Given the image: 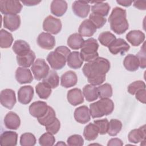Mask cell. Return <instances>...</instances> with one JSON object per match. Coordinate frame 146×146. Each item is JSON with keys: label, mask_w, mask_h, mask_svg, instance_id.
<instances>
[{"label": "cell", "mask_w": 146, "mask_h": 146, "mask_svg": "<svg viewBox=\"0 0 146 146\" xmlns=\"http://www.w3.org/2000/svg\"><path fill=\"white\" fill-rule=\"evenodd\" d=\"M55 141V138L53 134L48 132L43 133L39 139V144L42 146H52Z\"/></svg>", "instance_id": "cell-42"}, {"label": "cell", "mask_w": 146, "mask_h": 146, "mask_svg": "<svg viewBox=\"0 0 146 146\" xmlns=\"http://www.w3.org/2000/svg\"><path fill=\"white\" fill-rule=\"evenodd\" d=\"M98 129L94 123H89L84 128L83 136L88 141L95 140L98 136Z\"/></svg>", "instance_id": "cell-33"}, {"label": "cell", "mask_w": 146, "mask_h": 146, "mask_svg": "<svg viewBox=\"0 0 146 146\" xmlns=\"http://www.w3.org/2000/svg\"><path fill=\"white\" fill-rule=\"evenodd\" d=\"M142 89H145V83L141 80H137L132 82L128 86L127 91L128 93L133 95L137 91Z\"/></svg>", "instance_id": "cell-45"}, {"label": "cell", "mask_w": 146, "mask_h": 146, "mask_svg": "<svg viewBox=\"0 0 146 146\" xmlns=\"http://www.w3.org/2000/svg\"><path fill=\"white\" fill-rule=\"evenodd\" d=\"M99 44L96 39L90 38L85 40L81 47L80 56L83 61L90 62L99 57L98 50Z\"/></svg>", "instance_id": "cell-5"}, {"label": "cell", "mask_w": 146, "mask_h": 146, "mask_svg": "<svg viewBox=\"0 0 146 146\" xmlns=\"http://www.w3.org/2000/svg\"><path fill=\"white\" fill-rule=\"evenodd\" d=\"M17 62L19 66L28 68L34 63L35 59V54L34 51L30 50L21 55H17Z\"/></svg>", "instance_id": "cell-18"}, {"label": "cell", "mask_w": 146, "mask_h": 146, "mask_svg": "<svg viewBox=\"0 0 146 146\" xmlns=\"http://www.w3.org/2000/svg\"><path fill=\"white\" fill-rule=\"evenodd\" d=\"M72 10L75 15L82 18L87 17L90 11V6L87 2L75 1L72 5Z\"/></svg>", "instance_id": "cell-12"}, {"label": "cell", "mask_w": 146, "mask_h": 146, "mask_svg": "<svg viewBox=\"0 0 146 146\" xmlns=\"http://www.w3.org/2000/svg\"><path fill=\"white\" fill-rule=\"evenodd\" d=\"M22 9L21 2L13 0L0 1V11L2 14H17Z\"/></svg>", "instance_id": "cell-7"}, {"label": "cell", "mask_w": 146, "mask_h": 146, "mask_svg": "<svg viewBox=\"0 0 146 146\" xmlns=\"http://www.w3.org/2000/svg\"><path fill=\"white\" fill-rule=\"evenodd\" d=\"M17 81L21 84L30 83L33 80V76L30 69L25 67H18L15 75Z\"/></svg>", "instance_id": "cell-16"}, {"label": "cell", "mask_w": 146, "mask_h": 146, "mask_svg": "<svg viewBox=\"0 0 146 146\" xmlns=\"http://www.w3.org/2000/svg\"><path fill=\"white\" fill-rule=\"evenodd\" d=\"M94 123L97 127L99 134L103 135L107 133L109 124V121L107 119L96 120L94 121Z\"/></svg>", "instance_id": "cell-44"}, {"label": "cell", "mask_w": 146, "mask_h": 146, "mask_svg": "<svg viewBox=\"0 0 146 146\" xmlns=\"http://www.w3.org/2000/svg\"><path fill=\"white\" fill-rule=\"evenodd\" d=\"M96 31V27L89 19L84 20L78 29L79 34L81 36L86 37L92 36Z\"/></svg>", "instance_id": "cell-23"}, {"label": "cell", "mask_w": 146, "mask_h": 146, "mask_svg": "<svg viewBox=\"0 0 146 146\" xmlns=\"http://www.w3.org/2000/svg\"><path fill=\"white\" fill-rule=\"evenodd\" d=\"M1 104L5 108L12 109L17 102L15 93L11 89L3 90L0 94Z\"/></svg>", "instance_id": "cell-9"}, {"label": "cell", "mask_w": 146, "mask_h": 146, "mask_svg": "<svg viewBox=\"0 0 146 146\" xmlns=\"http://www.w3.org/2000/svg\"><path fill=\"white\" fill-rule=\"evenodd\" d=\"M75 120L81 124H86L90 120V109L86 106H82L76 108L74 113Z\"/></svg>", "instance_id": "cell-17"}, {"label": "cell", "mask_w": 146, "mask_h": 146, "mask_svg": "<svg viewBox=\"0 0 146 146\" xmlns=\"http://www.w3.org/2000/svg\"><path fill=\"white\" fill-rule=\"evenodd\" d=\"M21 23V17L18 14L5 15L3 18V27L11 31H14L18 29Z\"/></svg>", "instance_id": "cell-14"}, {"label": "cell", "mask_w": 146, "mask_h": 146, "mask_svg": "<svg viewBox=\"0 0 146 146\" xmlns=\"http://www.w3.org/2000/svg\"><path fill=\"white\" fill-rule=\"evenodd\" d=\"M68 103L72 106H76L84 102V97L80 89L74 88L70 90L67 94Z\"/></svg>", "instance_id": "cell-21"}, {"label": "cell", "mask_w": 146, "mask_h": 146, "mask_svg": "<svg viewBox=\"0 0 146 146\" xmlns=\"http://www.w3.org/2000/svg\"><path fill=\"white\" fill-rule=\"evenodd\" d=\"M42 82L47 84L51 88L54 89L59 86V77L55 71L50 70L48 75L43 79Z\"/></svg>", "instance_id": "cell-36"}, {"label": "cell", "mask_w": 146, "mask_h": 146, "mask_svg": "<svg viewBox=\"0 0 146 146\" xmlns=\"http://www.w3.org/2000/svg\"><path fill=\"white\" fill-rule=\"evenodd\" d=\"M133 5L139 10H145L146 9V1H134Z\"/></svg>", "instance_id": "cell-51"}, {"label": "cell", "mask_w": 146, "mask_h": 146, "mask_svg": "<svg viewBox=\"0 0 146 146\" xmlns=\"http://www.w3.org/2000/svg\"><path fill=\"white\" fill-rule=\"evenodd\" d=\"M123 65L125 68L129 71H136L139 67L138 59L136 55L128 54L123 60Z\"/></svg>", "instance_id": "cell-28"}, {"label": "cell", "mask_w": 146, "mask_h": 146, "mask_svg": "<svg viewBox=\"0 0 146 146\" xmlns=\"http://www.w3.org/2000/svg\"><path fill=\"white\" fill-rule=\"evenodd\" d=\"M31 70L34 78L37 80H40L48 75L50 67L43 59L38 58L33 64Z\"/></svg>", "instance_id": "cell-6"}, {"label": "cell", "mask_w": 146, "mask_h": 146, "mask_svg": "<svg viewBox=\"0 0 146 146\" xmlns=\"http://www.w3.org/2000/svg\"><path fill=\"white\" fill-rule=\"evenodd\" d=\"M122 128V123L121 121L117 119H111L108 124V128L107 133L110 136H116Z\"/></svg>", "instance_id": "cell-38"}, {"label": "cell", "mask_w": 146, "mask_h": 146, "mask_svg": "<svg viewBox=\"0 0 146 146\" xmlns=\"http://www.w3.org/2000/svg\"><path fill=\"white\" fill-rule=\"evenodd\" d=\"M13 51L17 55H21L31 50L29 44L23 40H17L14 42L13 47Z\"/></svg>", "instance_id": "cell-35"}, {"label": "cell", "mask_w": 146, "mask_h": 146, "mask_svg": "<svg viewBox=\"0 0 146 146\" xmlns=\"http://www.w3.org/2000/svg\"><path fill=\"white\" fill-rule=\"evenodd\" d=\"M89 19L92 22L96 29L102 28L106 23L107 19L104 17L95 13H91L89 16Z\"/></svg>", "instance_id": "cell-43"}, {"label": "cell", "mask_w": 146, "mask_h": 146, "mask_svg": "<svg viewBox=\"0 0 146 146\" xmlns=\"http://www.w3.org/2000/svg\"><path fill=\"white\" fill-rule=\"evenodd\" d=\"M4 124L9 129L16 130L21 125V119L19 116L13 111H10L5 116Z\"/></svg>", "instance_id": "cell-19"}, {"label": "cell", "mask_w": 146, "mask_h": 146, "mask_svg": "<svg viewBox=\"0 0 146 146\" xmlns=\"http://www.w3.org/2000/svg\"><path fill=\"white\" fill-rule=\"evenodd\" d=\"M110 69L109 60L103 57H98L84 64L82 71L91 84L98 86L106 80V74Z\"/></svg>", "instance_id": "cell-1"}, {"label": "cell", "mask_w": 146, "mask_h": 146, "mask_svg": "<svg viewBox=\"0 0 146 146\" xmlns=\"http://www.w3.org/2000/svg\"><path fill=\"white\" fill-rule=\"evenodd\" d=\"M35 90L39 98L42 99H47L52 92L51 87L43 82L36 84L35 86Z\"/></svg>", "instance_id": "cell-32"}, {"label": "cell", "mask_w": 146, "mask_h": 146, "mask_svg": "<svg viewBox=\"0 0 146 146\" xmlns=\"http://www.w3.org/2000/svg\"><path fill=\"white\" fill-rule=\"evenodd\" d=\"M62 25L60 19L52 15L47 16L43 21V29L50 34L56 35L62 30Z\"/></svg>", "instance_id": "cell-8"}, {"label": "cell", "mask_w": 146, "mask_h": 146, "mask_svg": "<svg viewBox=\"0 0 146 146\" xmlns=\"http://www.w3.org/2000/svg\"><path fill=\"white\" fill-rule=\"evenodd\" d=\"M94 3L95 4L91 7L92 13L104 17L108 15L110 10V6L108 3L104 2H96Z\"/></svg>", "instance_id": "cell-30"}, {"label": "cell", "mask_w": 146, "mask_h": 146, "mask_svg": "<svg viewBox=\"0 0 146 146\" xmlns=\"http://www.w3.org/2000/svg\"><path fill=\"white\" fill-rule=\"evenodd\" d=\"M70 53L71 51L67 47L59 46L48 54L46 60L53 70H61L65 66Z\"/></svg>", "instance_id": "cell-3"}, {"label": "cell", "mask_w": 146, "mask_h": 146, "mask_svg": "<svg viewBox=\"0 0 146 146\" xmlns=\"http://www.w3.org/2000/svg\"><path fill=\"white\" fill-rule=\"evenodd\" d=\"M83 96L87 101L91 102L96 100L99 98L97 87L92 84H87L83 88Z\"/></svg>", "instance_id": "cell-29"}, {"label": "cell", "mask_w": 146, "mask_h": 146, "mask_svg": "<svg viewBox=\"0 0 146 146\" xmlns=\"http://www.w3.org/2000/svg\"><path fill=\"white\" fill-rule=\"evenodd\" d=\"M67 3L65 1L54 0L51 2L50 10L53 15L62 17L67 11Z\"/></svg>", "instance_id": "cell-26"}, {"label": "cell", "mask_w": 146, "mask_h": 146, "mask_svg": "<svg viewBox=\"0 0 146 146\" xmlns=\"http://www.w3.org/2000/svg\"><path fill=\"white\" fill-rule=\"evenodd\" d=\"M48 106L43 101H36L32 103L29 106L30 115L37 119L42 117L47 111Z\"/></svg>", "instance_id": "cell-13"}, {"label": "cell", "mask_w": 146, "mask_h": 146, "mask_svg": "<svg viewBox=\"0 0 146 146\" xmlns=\"http://www.w3.org/2000/svg\"><path fill=\"white\" fill-rule=\"evenodd\" d=\"M67 143L70 146H82L84 144V140L82 136L75 134L68 137Z\"/></svg>", "instance_id": "cell-46"}, {"label": "cell", "mask_w": 146, "mask_h": 146, "mask_svg": "<svg viewBox=\"0 0 146 146\" xmlns=\"http://www.w3.org/2000/svg\"><path fill=\"white\" fill-rule=\"evenodd\" d=\"M138 59L139 63V67L144 69L146 67V52L145 48V43H144L141 47L140 50L136 55Z\"/></svg>", "instance_id": "cell-47"}, {"label": "cell", "mask_w": 146, "mask_h": 146, "mask_svg": "<svg viewBox=\"0 0 146 146\" xmlns=\"http://www.w3.org/2000/svg\"><path fill=\"white\" fill-rule=\"evenodd\" d=\"M114 110V103L109 98H103L90 104V115L92 118H99L110 115Z\"/></svg>", "instance_id": "cell-4"}, {"label": "cell", "mask_w": 146, "mask_h": 146, "mask_svg": "<svg viewBox=\"0 0 146 146\" xmlns=\"http://www.w3.org/2000/svg\"><path fill=\"white\" fill-rule=\"evenodd\" d=\"M66 145V144L64 143H63L62 141H60V143H57L56 144V145Z\"/></svg>", "instance_id": "cell-54"}, {"label": "cell", "mask_w": 146, "mask_h": 146, "mask_svg": "<svg viewBox=\"0 0 146 146\" xmlns=\"http://www.w3.org/2000/svg\"><path fill=\"white\" fill-rule=\"evenodd\" d=\"M84 41L82 36L79 34L74 33L68 36L67 44L72 50H79L81 48Z\"/></svg>", "instance_id": "cell-31"}, {"label": "cell", "mask_w": 146, "mask_h": 146, "mask_svg": "<svg viewBox=\"0 0 146 146\" xmlns=\"http://www.w3.org/2000/svg\"><path fill=\"white\" fill-rule=\"evenodd\" d=\"M34 88L31 86L21 87L18 91V102L22 104H29L33 98Z\"/></svg>", "instance_id": "cell-15"}, {"label": "cell", "mask_w": 146, "mask_h": 146, "mask_svg": "<svg viewBox=\"0 0 146 146\" xmlns=\"http://www.w3.org/2000/svg\"><path fill=\"white\" fill-rule=\"evenodd\" d=\"M145 125L139 127L137 129H134L129 132L128 135V139L129 142L137 144L145 140Z\"/></svg>", "instance_id": "cell-25"}, {"label": "cell", "mask_w": 146, "mask_h": 146, "mask_svg": "<svg viewBox=\"0 0 146 146\" xmlns=\"http://www.w3.org/2000/svg\"><path fill=\"white\" fill-rule=\"evenodd\" d=\"M56 118V117L55 111L51 107L48 106L47 112L42 117H39L37 119L40 125L46 126L47 125L54 121Z\"/></svg>", "instance_id": "cell-37"}, {"label": "cell", "mask_w": 146, "mask_h": 146, "mask_svg": "<svg viewBox=\"0 0 146 146\" xmlns=\"http://www.w3.org/2000/svg\"><path fill=\"white\" fill-rule=\"evenodd\" d=\"M77 82V75L73 71H68L64 72L60 77V85L66 88L75 86Z\"/></svg>", "instance_id": "cell-24"}, {"label": "cell", "mask_w": 146, "mask_h": 146, "mask_svg": "<svg viewBox=\"0 0 146 146\" xmlns=\"http://www.w3.org/2000/svg\"><path fill=\"white\" fill-rule=\"evenodd\" d=\"M126 39L133 46H138L144 42L145 34L139 30H131L126 35Z\"/></svg>", "instance_id": "cell-22"}, {"label": "cell", "mask_w": 146, "mask_h": 146, "mask_svg": "<svg viewBox=\"0 0 146 146\" xmlns=\"http://www.w3.org/2000/svg\"><path fill=\"white\" fill-rule=\"evenodd\" d=\"M116 2L119 4L120 5H121L124 7H129L131 5L132 3V1H126V0H119L116 1Z\"/></svg>", "instance_id": "cell-53"}, {"label": "cell", "mask_w": 146, "mask_h": 146, "mask_svg": "<svg viewBox=\"0 0 146 146\" xmlns=\"http://www.w3.org/2000/svg\"><path fill=\"white\" fill-rule=\"evenodd\" d=\"M108 22L111 30L119 35L124 33L129 27L126 10L121 7H116L113 9L108 18Z\"/></svg>", "instance_id": "cell-2"}, {"label": "cell", "mask_w": 146, "mask_h": 146, "mask_svg": "<svg viewBox=\"0 0 146 146\" xmlns=\"http://www.w3.org/2000/svg\"><path fill=\"white\" fill-rule=\"evenodd\" d=\"M60 128V123L58 118H56L54 121L45 126L47 132L55 135L58 132Z\"/></svg>", "instance_id": "cell-48"}, {"label": "cell", "mask_w": 146, "mask_h": 146, "mask_svg": "<svg viewBox=\"0 0 146 146\" xmlns=\"http://www.w3.org/2000/svg\"><path fill=\"white\" fill-rule=\"evenodd\" d=\"M123 145V141L120 139H118V138H112L110 139L107 143L108 146H111V145L121 146Z\"/></svg>", "instance_id": "cell-50"}, {"label": "cell", "mask_w": 146, "mask_h": 146, "mask_svg": "<svg viewBox=\"0 0 146 146\" xmlns=\"http://www.w3.org/2000/svg\"><path fill=\"white\" fill-rule=\"evenodd\" d=\"M22 2L24 5L27 6H35L41 2V1H32V0H27V1H22Z\"/></svg>", "instance_id": "cell-52"}, {"label": "cell", "mask_w": 146, "mask_h": 146, "mask_svg": "<svg viewBox=\"0 0 146 146\" xmlns=\"http://www.w3.org/2000/svg\"><path fill=\"white\" fill-rule=\"evenodd\" d=\"M36 141L35 136L30 132L24 133L20 137V144L22 146H33Z\"/></svg>", "instance_id": "cell-40"}, {"label": "cell", "mask_w": 146, "mask_h": 146, "mask_svg": "<svg viewBox=\"0 0 146 146\" xmlns=\"http://www.w3.org/2000/svg\"><path fill=\"white\" fill-rule=\"evenodd\" d=\"M13 35L7 31L1 29L0 31V46L2 48H9L13 42Z\"/></svg>", "instance_id": "cell-34"}, {"label": "cell", "mask_w": 146, "mask_h": 146, "mask_svg": "<svg viewBox=\"0 0 146 146\" xmlns=\"http://www.w3.org/2000/svg\"><path fill=\"white\" fill-rule=\"evenodd\" d=\"M38 45L44 50H52L55 45V39L48 33H41L36 39Z\"/></svg>", "instance_id": "cell-10"}, {"label": "cell", "mask_w": 146, "mask_h": 146, "mask_svg": "<svg viewBox=\"0 0 146 146\" xmlns=\"http://www.w3.org/2000/svg\"><path fill=\"white\" fill-rule=\"evenodd\" d=\"M135 98L140 102L145 104V96H146V91L145 89H142L137 91L135 93Z\"/></svg>", "instance_id": "cell-49"}, {"label": "cell", "mask_w": 146, "mask_h": 146, "mask_svg": "<svg viewBox=\"0 0 146 146\" xmlns=\"http://www.w3.org/2000/svg\"><path fill=\"white\" fill-rule=\"evenodd\" d=\"M67 63L68 66L71 68L78 69L82 67L83 63V60L81 58L79 52L72 51L68 55Z\"/></svg>", "instance_id": "cell-27"}, {"label": "cell", "mask_w": 146, "mask_h": 146, "mask_svg": "<svg viewBox=\"0 0 146 146\" xmlns=\"http://www.w3.org/2000/svg\"><path fill=\"white\" fill-rule=\"evenodd\" d=\"M110 52L113 55L124 54L130 48V46L122 38L116 39L108 47Z\"/></svg>", "instance_id": "cell-11"}, {"label": "cell", "mask_w": 146, "mask_h": 146, "mask_svg": "<svg viewBox=\"0 0 146 146\" xmlns=\"http://www.w3.org/2000/svg\"><path fill=\"white\" fill-rule=\"evenodd\" d=\"M116 39L114 34L110 31L102 32L98 36V40L100 44L106 47H108Z\"/></svg>", "instance_id": "cell-39"}, {"label": "cell", "mask_w": 146, "mask_h": 146, "mask_svg": "<svg viewBox=\"0 0 146 146\" xmlns=\"http://www.w3.org/2000/svg\"><path fill=\"white\" fill-rule=\"evenodd\" d=\"M98 88L99 97L100 99L109 98L112 96V88L111 84L105 83L99 86Z\"/></svg>", "instance_id": "cell-41"}, {"label": "cell", "mask_w": 146, "mask_h": 146, "mask_svg": "<svg viewBox=\"0 0 146 146\" xmlns=\"http://www.w3.org/2000/svg\"><path fill=\"white\" fill-rule=\"evenodd\" d=\"M17 140L18 134L14 131H6L0 136V144L2 146H15Z\"/></svg>", "instance_id": "cell-20"}]
</instances>
